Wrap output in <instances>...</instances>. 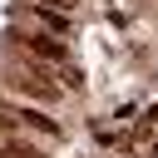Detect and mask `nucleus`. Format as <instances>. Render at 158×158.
Here are the masks:
<instances>
[{
  "label": "nucleus",
  "mask_w": 158,
  "mask_h": 158,
  "mask_svg": "<svg viewBox=\"0 0 158 158\" xmlns=\"http://www.w3.org/2000/svg\"><path fill=\"white\" fill-rule=\"evenodd\" d=\"M20 89L30 99H40V104H54L59 99V84H49V74H30V79H20Z\"/></svg>",
  "instance_id": "obj_1"
},
{
  "label": "nucleus",
  "mask_w": 158,
  "mask_h": 158,
  "mask_svg": "<svg viewBox=\"0 0 158 158\" xmlns=\"http://www.w3.org/2000/svg\"><path fill=\"white\" fill-rule=\"evenodd\" d=\"M30 49H35L40 59H54V64L64 59V44H59V40H49V35H35V40H30Z\"/></svg>",
  "instance_id": "obj_2"
},
{
  "label": "nucleus",
  "mask_w": 158,
  "mask_h": 158,
  "mask_svg": "<svg viewBox=\"0 0 158 158\" xmlns=\"http://www.w3.org/2000/svg\"><path fill=\"white\" fill-rule=\"evenodd\" d=\"M15 118H25V123H30V128H40V133H49V138H54V133H59V123H54V118H44V114H40V109H25V114H15Z\"/></svg>",
  "instance_id": "obj_3"
},
{
  "label": "nucleus",
  "mask_w": 158,
  "mask_h": 158,
  "mask_svg": "<svg viewBox=\"0 0 158 158\" xmlns=\"http://www.w3.org/2000/svg\"><path fill=\"white\" fill-rule=\"evenodd\" d=\"M40 25H44V30H54V35H64V30H69V20H64L59 10H40Z\"/></svg>",
  "instance_id": "obj_4"
},
{
  "label": "nucleus",
  "mask_w": 158,
  "mask_h": 158,
  "mask_svg": "<svg viewBox=\"0 0 158 158\" xmlns=\"http://www.w3.org/2000/svg\"><path fill=\"white\" fill-rule=\"evenodd\" d=\"M79 0H40V10H59V15H69Z\"/></svg>",
  "instance_id": "obj_5"
},
{
  "label": "nucleus",
  "mask_w": 158,
  "mask_h": 158,
  "mask_svg": "<svg viewBox=\"0 0 158 158\" xmlns=\"http://www.w3.org/2000/svg\"><path fill=\"white\" fill-rule=\"evenodd\" d=\"M10 128H15V114H10V109H0V133H10Z\"/></svg>",
  "instance_id": "obj_6"
}]
</instances>
